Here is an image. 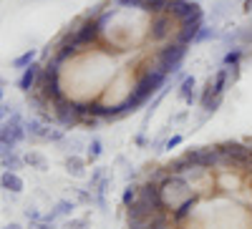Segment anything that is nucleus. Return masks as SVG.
I'll return each instance as SVG.
<instances>
[{
	"label": "nucleus",
	"mask_w": 252,
	"mask_h": 229,
	"mask_svg": "<svg viewBox=\"0 0 252 229\" xmlns=\"http://www.w3.org/2000/svg\"><path fill=\"white\" fill-rule=\"evenodd\" d=\"M242 48L237 46V48H232V51H227V56H224V66H240V60H242Z\"/></svg>",
	"instance_id": "24"
},
{
	"label": "nucleus",
	"mask_w": 252,
	"mask_h": 229,
	"mask_svg": "<svg viewBox=\"0 0 252 229\" xmlns=\"http://www.w3.org/2000/svg\"><path fill=\"white\" fill-rule=\"evenodd\" d=\"M182 141H184L182 136H172V139H166V141H164V149H174V146H179Z\"/></svg>",
	"instance_id": "28"
},
{
	"label": "nucleus",
	"mask_w": 252,
	"mask_h": 229,
	"mask_svg": "<svg viewBox=\"0 0 252 229\" xmlns=\"http://www.w3.org/2000/svg\"><path fill=\"white\" fill-rule=\"evenodd\" d=\"M0 164L5 166V172H18V169H23V166H26L23 156H18V154H15V149H13V151L8 149L3 156H0Z\"/></svg>",
	"instance_id": "15"
},
{
	"label": "nucleus",
	"mask_w": 252,
	"mask_h": 229,
	"mask_svg": "<svg viewBox=\"0 0 252 229\" xmlns=\"http://www.w3.org/2000/svg\"><path fill=\"white\" fill-rule=\"evenodd\" d=\"M237 43L240 46H252V23L237 28Z\"/></svg>",
	"instance_id": "23"
},
{
	"label": "nucleus",
	"mask_w": 252,
	"mask_h": 229,
	"mask_svg": "<svg viewBox=\"0 0 252 229\" xmlns=\"http://www.w3.org/2000/svg\"><path fill=\"white\" fill-rule=\"evenodd\" d=\"M63 166H66V172L76 179H81L83 174H86V159H81L78 154H71L66 156V161H63Z\"/></svg>",
	"instance_id": "12"
},
{
	"label": "nucleus",
	"mask_w": 252,
	"mask_h": 229,
	"mask_svg": "<svg viewBox=\"0 0 252 229\" xmlns=\"http://www.w3.org/2000/svg\"><path fill=\"white\" fill-rule=\"evenodd\" d=\"M86 149H89V151H86V161H96V159L103 154V143H101L98 139H94Z\"/></svg>",
	"instance_id": "22"
},
{
	"label": "nucleus",
	"mask_w": 252,
	"mask_h": 229,
	"mask_svg": "<svg viewBox=\"0 0 252 229\" xmlns=\"http://www.w3.org/2000/svg\"><path fill=\"white\" fill-rule=\"evenodd\" d=\"M232 13V0H215L212 3V20H222Z\"/></svg>",
	"instance_id": "17"
},
{
	"label": "nucleus",
	"mask_w": 252,
	"mask_h": 229,
	"mask_svg": "<svg viewBox=\"0 0 252 229\" xmlns=\"http://www.w3.org/2000/svg\"><path fill=\"white\" fill-rule=\"evenodd\" d=\"M177 20L172 13H157L149 18V26H146V35H149V40H154V43H166L169 38H174L177 33Z\"/></svg>",
	"instance_id": "3"
},
{
	"label": "nucleus",
	"mask_w": 252,
	"mask_h": 229,
	"mask_svg": "<svg viewBox=\"0 0 252 229\" xmlns=\"http://www.w3.org/2000/svg\"><path fill=\"white\" fill-rule=\"evenodd\" d=\"M33 60H35V51L31 48V51H26V53H20L15 60H13V68H20V71H23V68H28L31 63H33Z\"/></svg>",
	"instance_id": "19"
},
{
	"label": "nucleus",
	"mask_w": 252,
	"mask_h": 229,
	"mask_svg": "<svg viewBox=\"0 0 252 229\" xmlns=\"http://www.w3.org/2000/svg\"><path fill=\"white\" fill-rule=\"evenodd\" d=\"M202 26H204V20H187V23H179V28L174 33V40H177V43H182V46H192L194 43V35H197V30Z\"/></svg>",
	"instance_id": "7"
},
{
	"label": "nucleus",
	"mask_w": 252,
	"mask_h": 229,
	"mask_svg": "<svg viewBox=\"0 0 252 229\" xmlns=\"http://www.w3.org/2000/svg\"><path fill=\"white\" fill-rule=\"evenodd\" d=\"M0 86H5V81H3V76H0Z\"/></svg>",
	"instance_id": "34"
},
{
	"label": "nucleus",
	"mask_w": 252,
	"mask_h": 229,
	"mask_svg": "<svg viewBox=\"0 0 252 229\" xmlns=\"http://www.w3.org/2000/svg\"><path fill=\"white\" fill-rule=\"evenodd\" d=\"M0 189H5L8 194H20L26 189V181L20 179L18 172H3L0 174Z\"/></svg>",
	"instance_id": "9"
},
{
	"label": "nucleus",
	"mask_w": 252,
	"mask_h": 229,
	"mask_svg": "<svg viewBox=\"0 0 252 229\" xmlns=\"http://www.w3.org/2000/svg\"><path fill=\"white\" fill-rule=\"evenodd\" d=\"M209 83H212V91H215V96H224V91L229 88V66H224V68H220L212 78H209Z\"/></svg>",
	"instance_id": "11"
},
{
	"label": "nucleus",
	"mask_w": 252,
	"mask_h": 229,
	"mask_svg": "<svg viewBox=\"0 0 252 229\" xmlns=\"http://www.w3.org/2000/svg\"><path fill=\"white\" fill-rule=\"evenodd\" d=\"M136 197H139V186H136V184H129V186L124 189V194H121V204H124V206H131V204L136 201Z\"/></svg>",
	"instance_id": "20"
},
{
	"label": "nucleus",
	"mask_w": 252,
	"mask_h": 229,
	"mask_svg": "<svg viewBox=\"0 0 252 229\" xmlns=\"http://www.w3.org/2000/svg\"><path fill=\"white\" fill-rule=\"evenodd\" d=\"M23 161L31 166V169H35V172H48V159L40 154V151H28L23 156Z\"/></svg>",
	"instance_id": "16"
},
{
	"label": "nucleus",
	"mask_w": 252,
	"mask_h": 229,
	"mask_svg": "<svg viewBox=\"0 0 252 229\" xmlns=\"http://www.w3.org/2000/svg\"><path fill=\"white\" fill-rule=\"evenodd\" d=\"M172 0H144V13L157 15V13H169Z\"/></svg>",
	"instance_id": "18"
},
{
	"label": "nucleus",
	"mask_w": 252,
	"mask_h": 229,
	"mask_svg": "<svg viewBox=\"0 0 252 229\" xmlns=\"http://www.w3.org/2000/svg\"><path fill=\"white\" fill-rule=\"evenodd\" d=\"M169 13L174 15L177 23H187V20H204V10L197 0H172Z\"/></svg>",
	"instance_id": "6"
},
{
	"label": "nucleus",
	"mask_w": 252,
	"mask_h": 229,
	"mask_svg": "<svg viewBox=\"0 0 252 229\" xmlns=\"http://www.w3.org/2000/svg\"><path fill=\"white\" fill-rule=\"evenodd\" d=\"M194 186L189 184L182 174H166V179L159 184V192H161V201L169 212H174L179 204H184L187 199H192L197 192H192Z\"/></svg>",
	"instance_id": "1"
},
{
	"label": "nucleus",
	"mask_w": 252,
	"mask_h": 229,
	"mask_svg": "<svg viewBox=\"0 0 252 229\" xmlns=\"http://www.w3.org/2000/svg\"><path fill=\"white\" fill-rule=\"evenodd\" d=\"M40 68H43V66H38L35 60H33L28 68H23V73H20V78H18V88L23 91V93H31V91L35 88L38 76H40Z\"/></svg>",
	"instance_id": "8"
},
{
	"label": "nucleus",
	"mask_w": 252,
	"mask_h": 229,
	"mask_svg": "<svg viewBox=\"0 0 252 229\" xmlns=\"http://www.w3.org/2000/svg\"><path fill=\"white\" fill-rule=\"evenodd\" d=\"M13 111H15V106H5V103L0 101V123H3V121H5V118H8Z\"/></svg>",
	"instance_id": "27"
},
{
	"label": "nucleus",
	"mask_w": 252,
	"mask_h": 229,
	"mask_svg": "<svg viewBox=\"0 0 252 229\" xmlns=\"http://www.w3.org/2000/svg\"><path fill=\"white\" fill-rule=\"evenodd\" d=\"M73 201H68V199H61V201H56V206H53V209L43 217V219H48V222H56L58 217H68L71 212H73Z\"/></svg>",
	"instance_id": "13"
},
{
	"label": "nucleus",
	"mask_w": 252,
	"mask_h": 229,
	"mask_svg": "<svg viewBox=\"0 0 252 229\" xmlns=\"http://www.w3.org/2000/svg\"><path fill=\"white\" fill-rule=\"evenodd\" d=\"M28 136V131H26V121L20 118V114H18V109L0 123V143H3L5 149H15L20 141H23Z\"/></svg>",
	"instance_id": "2"
},
{
	"label": "nucleus",
	"mask_w": 252,
	"mask_h": 229,
	"mask_svg": "<svg viewBox=\"0 0 252 229\" xmlns=\"http://www.w3.org/2000/svg\"><path fill=\"white\" fill-rule=\"evenodd\" d=\"M5 229H23V227H20V224H18V222H10V224H8V227H5Z\"/></svg>",
	"instance_id": "31"
},
{
	"label": "nucleus",
	"mask_w": 252,
	"mask_h": 229,
	"mask_svg": "<svg viewBox=\"0 0 252 229\" xmlns=\"http://www.w3.org/2000/svg\"><path fill=\"white\" fill-rule=\"evenodd\" d=\"M23 214H26V217H28L31 222H35V219H43V217H40V214L35 212V206H31V204L26 206V212H23Z\"/></svg>",
	"instance_id": "29"
},
{
	"label": "nucleus",
	"mask_w": 252,
	"mask_h": 229,
	"mask_svg": "<svg viewBox=\"0 0 252 229\" xmlns=\"http://www.w3.org/2000/svg\"><path fill=\"white\" fill-rule=\"evenodd\" d=\"M3 96H5V86H0V101H3Z\"/></svg>",
	"instance_id": "32"
},
{
	"label": "nucleus",
	"mask_w": 252,
	"mask_h": 229,
	"mask_svg": "<svg viewBox=\"0 0 252 229\" xmlns=\"http://www.w3.org/2000/svg\"><path fill=\"white\" fill-rule=\"evenodd\" d=\"M28 229H53V222H48V219H35V222L28 224Z\"/></svg>",
	"instance_id": "26"
},
{
	"label": "nucleus",
	"mask_w": 252,
	"mask_h": 229,
	"mask_svg": "<svg viewBox=\"0 0 252 229\" xmlns=\"http://www.w3.org/2000/svg\"><path fill=\"white\" fill-rule=\"evenodd\" d=\"M197 81H194V76H187L184 81H182V86H179V98H184L187 103H194L197 101Z\"/></svg>",
	"instance_id": "14"
},
{
	"label": "nucleus",
	"mask_w": 252,
	"mask_h": 229,
	"mask_svg": "<svg viewBox=\"0 0 252 229\" xmlns=\"http://www.w3.org/2000/svg\"><path fill=\"white\" fill-rule=\"evenodd\" d=\"M187 48L189 46H182V43H169V46H164L157 56H154V68H159L161 73H174V71H179V66H182V60H184V56H187Z\"/></svg>",
	"instance_id": "4"
},
{
	"label": "nucleus",
	"mask_w": 252,
	"mask_h": 229,
	"mask_svg": "<svg viewBox=\"0 0 252 229\" xmlns=\"http://www.w3.org/2000/svg\"><path fill=\"white\" fill-rule=\"evenodd\" d=\"M48 129H51V123H46L43 118H31V121H26V131H28V139H31V141H46Z\"/></svg>",
	"instance_id": "10"
},
{
	"label": "nucleus",
	"mask_w": 252,
	"mask_h": 229,
	"mask_svg": "<svg viewBox=\"0 0 252 229\" xmlns=\"http://www.w3.org/2000/svg\"><path fill=\"white\" fill-rule=\"evenodd\" d=\"M220 33L215 30V28H207V26H202L199 30H197V35H194V43L192 46H197V43H204V40H212V38H217Z\"/></svg>",
	"instance_id": "21"
},
{
	"label": "nucleus",
	"mask_w": 252,
	"mask_h": 229,
	"mask_svg": "<svg viewBox=\"0 0 252 229\" xmlns=\"http://www.w3.org/2000/svg\"><path fill=\"white\" fill-rule=\"evenodd\" d=\"M184 156L192 166H202V169H217V166H224L222 154H220L217 146H194V149L184 151Z\"/></svg>",
	"instance_id": "5"
},
{
	"label": "nucleus",
	"mask_w": 252,
	"mask_h": 229,
	"mask_svg": "<svg viewBox=\"0 0 252 229\" xmlns=\"http://www.w3.org/2000/svg\"><path fill=\"white\" fill-rule=\"evenodd\" d=\"M245 13H252V0H245V8H242Z\"/></svg>",
	"instance_id": "30"
},
{
	"label": "nucleus",
	"mask_w": 252,
	"mask_h": 229,
	"mask_svg": "<svg viewBox=\"0 0 252 229\" xmlns=\"http://www.w3.org/2000/svg\"><path fill=\"white\" fill-rule=\"evenodd\" d=\"M245 143H247V146L252 149V139H245Z\"/></svg>",
	"instance_id": "33"
},
{
	"label": "nucleus",
	"mask_w": 252,
	"mask_h": 229,
	"mask_svg": "<svg viewBox=\"0 0 252 229\" xmlns=\"http://www.w3.org/2000/svg\"><path fill=\"white\" fill-rule=\"evenodd\" d=\"M63 229H89V219L81 217V219H68L63 224Z\"/></svg>",
	"instance_id": "25"
}]
</instances>
